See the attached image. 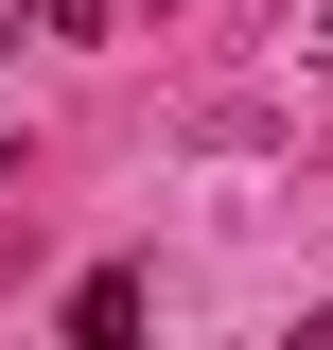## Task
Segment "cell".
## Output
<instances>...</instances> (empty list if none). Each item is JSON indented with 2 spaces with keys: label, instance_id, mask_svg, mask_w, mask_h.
<instances>
[{
  "label": "cell",
  "instance_id": "obj_1",
  "mask_svg": "<svg viewBox=\"0 0 333 350\" xmlns=\"http://www.w3.org/2000/svg\"><path fill=\"white\" fill-rule=\"evenodd\" d=\"M71 350H158L140 333V262H88L71 280Z\"/></svg>",
  "mask_w": 333,
  "mask_h": 350
}]
</instances>
